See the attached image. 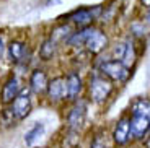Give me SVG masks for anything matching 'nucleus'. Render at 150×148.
Returning <instances> with one entry per match:
<instances>
[{
    "label": "nucleus",
    "mask_w": 150,
    "mask_h": 148,
    "mask_svg": "<svg viewBox=\"0 0 150 148\" xmlns=\"http://www.w3.org/2000/svg\"><path fill=\"white\" fill-rule=\"evenodd\" d=\"M103 7L101 5H93V7H79L70 10L69 13L60 16V21H65L72 25L74 28H83V26L95 25L96 20H101Z\"/></svg>",
    "instance_id": "f03ea898"
},
{
    "label": "nucleus",
    "mask_w": 150,
    "mask_h": 148,
    "mask_svg": "<svg viewBox=\"0 0 150 148\" xmlns=\"http://www.w3.org/2000/svg\"><path fill=\"white\" fill-rule=\"evenodd\" d=\"M150 132V99L137 98L131 104V135L142 140Z\"/></svg>",
    "instance_id": "f257e3e1"
},
{
    "label": "nucleus",
    "mask_w": 150,
    "mask_h": 148,
    "mask_svg": "<svg viewBox=\"0 0 150 148\" xmlns=\"http://www.w3.org/2000/svg\"><path fill=\"white\" fill-rule=\"evenodd\" d=\"M47 75L44 70L41 68H34L30 75V90L36 94H44L46 90H47Z\"/></svg>",
    "instance_id": "ddd939ff"
},
{
    "label": "nucleus",
    "mask_w": 150,
    "mask_h": 148,
    "mask_svg": "<svg viewBox=\"0 0 150 148\" xmlns=\"http://www.w3.org/2000/svg\"><path fill=\"white\" fill-rule=\"evenodd\" d=\"M98 70H100L101 75L109 78L111 82H117V83H126L129 80V77H131V68H127L117 59L103 60L100 63V67H98Z\"/></svg>",
    "instance_id": "7ed1b4c3"
},
{
    "label": "nucleus",
    "mask_w": 150,
    "mask_h": 148,
    "mask_svg": "<svg viewBox=\"0 0 150 148\" xmlns=\"http://www.w3.org/2000/svg\"><path fill=\"white\" fill-rule=\"evenodd\" d=\"M5 49H7V44H5V37H4V34L0 33V56L5 52Z\"/></svg>",
    "instance_id": "a211bd4d"
},
{
    "label": "nucleus",
    "mask_w": 150,
    "mask_h": 148,
    "mask_svg": "<svg viewBox=\"0 0 150 148\" xmlns=\"http://www.w3.org/2000/svg\"><path fill=\"white\" fill-rule=\"evenodd\" d=\"M88 91H90V98L93 103L101 104L112 93V82L101 73L93 75L90 80V85H88Z\"/></svg>",
    "instance_id": "20e7f679"
},
{
    "label": "nucleus",
    "mask_w": 150,
    "mask_h": 148,
    "mask_svg": "<svg viewBox=\"0 0 150 148\" xmlns=\"http://www.w3.org/2000/svg\"><path fill=\"white\" fill-rule=\"evenodd\" d=\"M65 83H67V99L77 101L83 91V80L79 72H70L65 77Z\"/></svg>",
    "instance_id": "9b49d317"
},
{
    "label": "nucleus",
    "mask_w": 150,
    "mask_h": 148,
    "mask_svg": "<svg viewBox=\"0 0 150 148\" xmlns=\"http://www.w3.org/2000/svg\"><path fill=\"white\" fill-rule=\"evenodd\" d=\"M90 148H106L105 140H103V138L98 135V137H95V140L91 142V147H90Z\"/></svg>",
    "instance_id": "f3484780"
},
{
    "label": "nucleus",
    "mask_w": 150,
    "mask_h": 148,
    "mask_svg": "<svg viewBox=\"0 0 150 148\" xmlns=\"http://www.w3.org/2000/svg\"><path fill=\"white\" fill-rule=\"evenodd\" d=\"M33 109V99H31V90L30 88H21L16 98L11 101V109L10 114L16 121H25L30 116Z\"/></svg>",
    "instance_id": "39448f33"
},
{
    "label": "nucleus",
    "mask_w": 150,
    "mask_h": 148,
    "mask_svg": "<svg viewBox=\"0 0 150 148\" xmlns=\"http://www.w3.org/2000/svg\"><path fill=\"white\" fill-rule=\"evenodd\" d=\"M140 4L144 5V8H149L150 7V0H140Z\"/></svg>",
    "instance_id": "412c9836"
},
{
    "label": "nucleus",
    "mask_w": 150,
    "mask_h": 148,
    "mask_svg": "<svg viewBox=\"0 0 150 148\" xmlns=\"http://www.w3.org/2000/svg\"><path fill=\"white\" fill-rule=\"evenodd\" d=\"M57 44H59V42H56L51 36H47L44 41L41 42V46H39V51H38L39 59L44 60V62L52 60L54 57H56V54H57Z\"/></svg>",
    "instance_id": "4468645a"
},
{
    "label": "nucleus",
    "mask_w": 150,
    "mask_h": 148,
    "mask_svg": "<svg viewBox=\"0 0 150 148\" xmlns=\"http://www.w3.org/2000/svg\"><path fill=\"white\" fill-rule=\"evenodd\" d=\"M109 44V39H108V34L105 33L103 30H100L98 26H93V30H91L90 36L88 39L85 41V51L90 52V54H100L103 52Z\"/></svg>",
    "instance_id": "423d86ee"
},
{
    "label": "nucleus",
    "mask_w": 150,
    "mask_h": 148,
    "mask_svg": "<svg viewBox=\"0 0 150 148\" xmlns=\"http://www.w3.org/2000/svg\"><path fill=\"white\" fill-rule=\"evenodd\" d=\"M145 23L150 26V7L147 8V15H145Z\"/></svg>",
    "instance_id": "aec40b11"
},
{
    "label": "nucleus",
    "mask_w": 150,
    "mask_h": 148,
    "mask_svg": "<svg viewBox=\"0 0 150 148\" xmlns=\"http://www.w3.org/2000/svg\"><path fill=\"white\" fill-rule=\"evenodd\" d=\"M7 52L13 63H23L28 59V46L20 39H11L7 44Z\"/></svg>",
    "instance_id": "1a4fd4ad"
},
{
    "label": "nucleus",
    "mask_w": 150,
    "mask_h": 148,
    "mask_svg": "<svg viewBox=\"0 0 150 148\" xmlns=\"http://www.w3.org/2000/svg\"><path fill=\"white\" fill-rule=\"evenodd\" d=\"M21 86H20V80L18 77L11 75L7 78V82L2 86V93H0V101L4 104H11V101L16 98V94L20 93Z\"/></svg>",
    "instance_id": "9d476101"
},
{
    "label": "nucleus",
    "mask_w": 150,
    "mask_h": 148,
    "mask_svg": "<svg viewBox=\"0 0 150 148\" xmlns=\"http://www.w3.org/2000/svg\"><path fill=\"white\" fill-rule=\"evenodd\" d=\"M62 0H44V5L46 7H54V5H60Z\"/></svg>",
    "instance_id": "6ab92c4d"
},
{
    "label": "nucleus",
    "mask_w": 150,
    "mask_h": 148,
    "mask_svg": "<svg viewBox=\"0 0 150 148\" xmlns=\"http://www.w3.org/2000/svg\"><path fill=\"white\" fill-rule=\"evenodd\" d=\"M46 94L52 103H59V101L67 99V83H65L64 77H56L52 80H49Z\"/></svg>",
    "instance_id": "0eeeda50"
},
{
    "label": "nucleus",
    "mask_w": 150,
    "mask_h": 148,
    "mask_svg": "<svg viewBox=\"0 0 150 148\" xmlns=\"http://www.w3.org/2000/svg\"><path fill=\"white\" fill-rule=\"evenodd\" d=\"M44 130H46V127L42 122H34L33 127L25 133V143H26V147H33L44 135Z\"/></svg>",
    "instance_id": "2eb2a0df"
},
{
    "label": "nucleus",
    "mask_w": 150,
    "mask_h": 148,
    "mask_svg": "<svg viewBox=\"0 0 150 148\" xmlns=\"http://www.w3.org/2000/svg\"><path fill=\"white\" fill-rule=\"evenodd\" d=\"M135 46L132 41H126V49H124V54L122 57H121V62L124 63V65L127 67V68H131L132 65L135 63Z\"/></svg>",
    "instance_id": "dca6fc26"
},
{
    "label": "nucleus",
    "mask_w": 150,
    "mask_h": 148,
    "mask_svg": "<svg viewBox=\"0 0 150 148\" xmlns=\"http://www.w3.org/2000/svg\"><path fill=\"white\" fill-rule=\"evenodd\" d=\"M131 116H122L112 130V138L117 145H126L131 138Z\"/></svg>",
    "instance_id": "6e6552de"
},
{
    "label": "nucleus",
    "mask_w": 150,
    "mask_h": 148,
    "mask_svg": "<svg viewBox=\"0 0 150 148\" xmlns=\"http://www.w3.org/2000/svg\"><path fill=\"white\" fill-rule=\"evenodd\" d=\"M85 116H86V106L83 101L77 103L74 107L70 109L67 116V124L70 130H79L82 127V124L85 122Z\"/></svg>",
    "instance_id": "f8f14e48"
}]
</instances>
